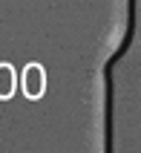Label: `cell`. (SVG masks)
<instances>
[{"label": "cell", "mask_w": 141, "mask_h": 153, "mask_svg": "<svg viewBox=\"0 0 141 153\" xmlns=\"http://www.w3.org/2000/svg\"><path fill=\"white\" fill-rule=\"evenodd\" d=\"M15 93V69L12 64H0V98H9Z\"/></svg>", "instance_id": "2"}, {"label": "cell", "mask_w": 141, "mask_h": 153, "mask_svg": "<svg viewBox=\"0 0 141 153\" xmlns=\"http://www.w3.org/2000/svg\"><path fill=\"white\" fill-rule=\"evenodd\" d=\"M23 93L26 98H41L43 90H46V72H43L41 64H26L23 69Z\"/></svg>", "instance_id": "1"}]
</instances>
